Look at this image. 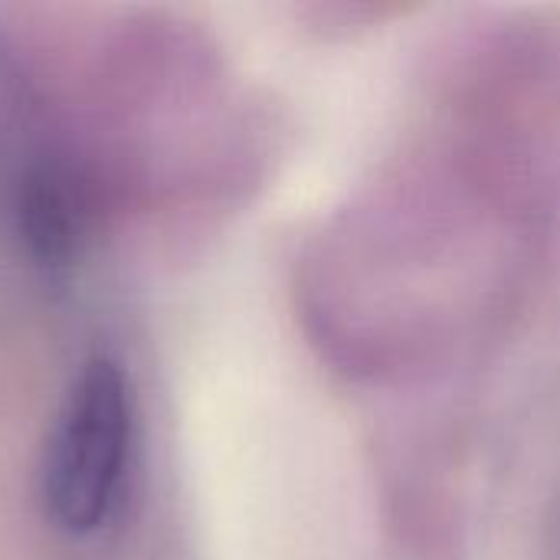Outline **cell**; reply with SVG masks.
I'll return each mask as SVG.
<instances>
[{"label":"cell","instance_id":"obj_1","mask_svg":"<svg viewBox=\"0 0 560 560\" xmlns=\"http://www.w3.org/2000/svg\"><path fill=\"white\" fill-rule=\"evenodd\" d=\"M135 413L121 368L95 354L72 381L43 463V502L69 535L98 532L121 495Z\"/></svg>","mask_w":560,"mask_h":560},{"label":"cell","instance_id":"obj_2","mask_svg":"<svg viewBox=\"0 0 560 560\" xmlns=\"http://www.w3.org/2000/svg\"><path fill=\"white\" fill-rule=\"evenodd\" d=\"M16 220L26 249L46 266H62L85 240V197L66 171L39 164L20 180Z\"/></svg>","mask_w":560,"mask_h":560}]
</instances>
